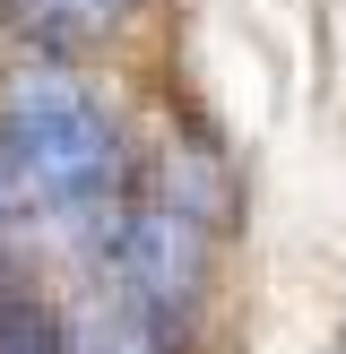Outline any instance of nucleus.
Instances as JSON below:
<instances>
[{
    "mask_svg": "<svg viewBox=\"0 0 346 354\" xmlns=\"http://www.w3.org/2000/svg\"><path fill=\"white\" fill-rule=\"evenodd\" d=\"M0 165L17 182V207L44 234H104L121 199V130L86 78L61 61H26L0 86Z\"/></svg>",
    "mask_w": 346,
    "mask_h": 354,
    "instance_id": "nucleus-1",
    "label": "nucleus"
},
{
    "mask_svg": "<svg viewBox=\"0 0 346 354\" xmlns=\"http://www.w3.org/2000/svg\"><path fill=\"white\" fill-rule=\"evenodd\" d=\"M104 286L121 294L130 311H147L156 337L182 354V328L208 294V234L182 216V207L147 199V207H113L104 216Z\"/></svg>",
    "mask_w": 346,
    "mask_h": 354,
    "instance_id": "nucleus-2",
    "label": "nucleus"
},
{
    "mask_svg": "<svg viewBox=\"0 0 346 354\" xmlns=\"http://www.w3.org/2000/svg\"><path fill=\"white\" fill-rule=\"evenodd\" d=\"M61 354H173V346L156 337V320L130 311L113 286H86L78 311L61 320Z\"/></svg>",
    "mask_w": 346,
    "mask_h": 354,
    "instance_id": "nucleus-3",
    "label": "nucleus"
},
{
    "mask_svg": "<svg viewBox=\"0 0 346 354\" xmlns=\"http://www.w3.org/2000/svg\"><path fill=\"white\" fill-rule=\"evenodd\" d=\"M0 354H61V320L17 286V268H0Z\"/></svg>",
    "mask_w": 346,
    "mask_h": 354,
    "instance_id": "nucleus-4",
    "label": "nucleus"
},
{
    "mask_svg": "<svg viewBox=\"0 0 346 354\" xmlns=\"http://www.w3.org/2000/svg\"><path fill=\"white\" fill-rule=\"evenodd\" d=\"M121 9H130V0H17V17H26V26H44L52 44H69V35H95V26H113Z\"/></svg>",
    "mask_w": 346,
    "mask_h": 354,
    "instance_id": "nucleus-5",
    "label": "nucleus"
},
{
    "mask_svg": "<svg viewBox=\"0 0 346 354\" xmlns=\"http://www.w3.org/2000/svg\"><path fill=\"white\" fill-rule=\"evenodd\" d=\"M26 234V207H17V182H9V165H0V268H9V242Z\"/></svg>",
    "mask_w": 346,
    "mask_h": 354,
    "instance_id": "nucleus-6",
    "label": "nucleus"
}]
</instances>
